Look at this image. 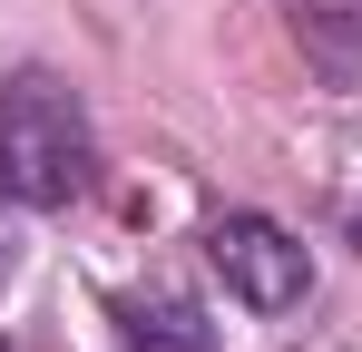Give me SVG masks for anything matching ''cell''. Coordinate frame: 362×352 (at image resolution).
<instances>
[{"mask_svg": "<svg viewBox=\"0 0 362 352\" xmlns=\"http://www.w3.org/2000/svg\"><path fill=\"white\" fill-rule=\"evenodd\" d=\"M88 176H98V127L78 108V88L49 69L0 78V196L49 216L69 196H88Z\"/></svg>", "mask_w": 362, "mask_h": 352, "instance_id": "obj_1", "label": "cell"}, {"mask_svg": "<svg viewBox=\"0 0 362 352\" xmlns=\"http://www.w3.org/2000/svg\"><path fill=\"white\" fill-rule=\"evenodd\" d=\"M206 264L226 274V293H235L245 313H294L303 293H313V254H303L274 216H255V206L206 216Z\"/></svg>", "mask_w": 362, "mask_h": 352, "instance_id": "obj_2", "label": "cell"}, {"mask_svg": "<svg viewBox=\"0 0 362 352\" xmlns=\"http://www.w3.org/2000/svg\"><path fill=\"white\" fill-rule=\"evenodd\" d=\"M118 352H216V323L186 293H118Z\"/></svg>", "mask_w": 362, "mask_h": 352, "instance_id": "obj_3", "label": "cell"}, {"mask_svg": "<svg viewBox=\"0 0 362 352\" xmlns=\"http://www.w3.org/2000/svg\"><path fill=\"white\" fill-rule=\"evenodd\" d=\"M294 40L333 88H362V0H294Z\"/></svg>", "mask_w": 362, "mask_h": 352, "instance_id": "obj_4", "label": "cell"}, {"mask_svg": "<svg viewBox=\"0 0 362 352\" xmlns=\"http://www.w3.org/2000/svg\"><path fill=\"white\" fill-rule=\"evenodd\" d=\"M0 284H10V245H0Z\"/></svg>", "mask_w": 362, "mask_h": 352, "instance_id": "obj_5", "label": "cell"}, {"mask_svg": "<svg viewBox=\"0 0 362 352\" xmlns=\"http://www.w3.org/2000/svg\"><path fill=\"white\" fill-rule=\"evenodd\" d=\"M353 245H362V206H353Z\"/></svg>", "mask_w": 362, "mask_h": 352, "instance_id": "obj_6", "label": "cell"}]
</instances>
